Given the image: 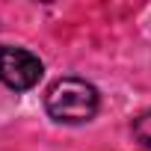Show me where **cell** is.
<instances>
[{
    "instance_id": "cell-2",
    "label": "cell",
    "mask_w": 151,
    "mask_h": 151,
    "mask_svg": "<svg viewBox=\"0 0 151 151\" xmlns=\"http://www.w3.org/2000/svg\"><path fill=\"white\" fill-rule=\"evenodd\" d=\"M42 59L24 47H12V45H0V83L24 92L33 89L42 77Z\"/></svg>"
},
{
    "instance_id": "cell-1",
    "label": "cell",
    "mask_w": 151,
    "mask_h": 151,
    "mask_svg": "<svg viewBox=\"0 0 151 151\" xmlns=\"http://www.w3.org/2000/svg\"><path fill=\"white\" fill-rule=\"evenodd\" d=\"M45 110L53 122L80 124L98 113V89L80 77H62L45 95Z\"/></svg>"
},
{
    "instance_id": "cell-3",
    "label": "cell",
    "mask_w": 151,
    "mask_h": 151,
    "mask_svg": "<svg viewBox=\"0 0 151 151\" xmlns=\"http://www.w3.org/2000/svg\"><path fill=\"white\" fill-rule=\"evenodd\" d=\"M133 136H136L145 148H151V113H145V116H139V119L133 122Z\"/></svg>"
}]
</instances>
